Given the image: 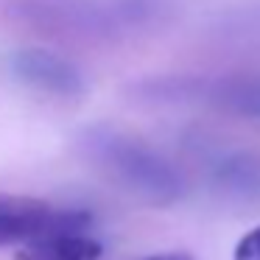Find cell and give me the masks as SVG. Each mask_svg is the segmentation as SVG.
I'll use <instances>...</instances> for the list:
<instances>
[{"label": "cell", "instance_id": "9", "mask_svg": "<svg viewBox=\"0 0 260 260\" xmlns=\"http://www.w3.org/2000/svg\"><path fill=\"white\" fill-rule=\"evenodd\" d=\"M235 260H260V226H254L252 232H246L238 241Z\"/></svg>", "mask_w": 260, "mask_h": 260}, {"label": "cell", "instance_id": "8", "mask_svg": "<svg viewBox=\"0 0 260 260\" xmlns=\"http://www.w3.org/2000/svg\"><path fill=\"white\" fill-rule=\"evenodd\" d=\"M218 37L224 42H246L257 45L260 42V3L246 6L241 12H230L218 23Z\"/></svg>", "mask_w": 260, "mask_h": 260}, {"label": "cell", "instance_id": "5", "mask_svg": "<svg viewBox=\"0 0 260 260\" xmlns=\"http://www.w3.org/2000/svg\"><path fill=\"white\" fill-rule=\"evenodd\" d=\"M12 70L20 81L37 87L42 92L62 98H73L84 92V76L73 62L45 51V48H23L12 56Z\"/></svg>", "mask_w": 260, "mask_h": 260}, {"label": "cell", "instance_id": "1", "mask_svg": "<svg viewBox=\"0 0 260 260\" xmlns=\"http://www.w3.org/2000/svg\"><path fill=\"white\" fill-rule=\"evenodd\" d=\"M171 0H53L25 3L20 14L28 25L59 37L118 40L171 17Z\"/></svg>", "mask_w": 260, "mask_h": 260}, {"label": "cell", "instance_id": "6", "mask_svg": "<svg viewBox=\"0 0 260 260\" xmlns=\"http://www.w3.org/2000/svg\"><path fill=\"white\" fill-rule=\"evenodd\" d=\"M101 243L84 232H62L48 235L34 243H25L17 252V260H98Z\"/></svg>", "mask_w": 260, "mask_h": 260}, {"label": "cell", "instance_id": "7", "mask_svg": "<svg viewBox=\"0 0 260 260\" xmlns=\"http://www.w3.org/2000/svg\"><path fill=\"white\" fill-rule=\"evenodd\" d=\"M213 182L235 199H260V159L252 154H226L215 159Z\"/></svg>", "mask_w": 260, "mask_h": 260}, {"label": "cell", "instance_id": "4", "mask_svg": "<svg viewBox=\"0 0 260 260\" xmlns=\"http://www.w3.org/2000/svg\"><path fill=\"white\" fill-rule=\"evenodd\" d=\"M87 226L90 215L81 210H59L42 199L0 193V246H25L48 235L84 232Z\"/></svg>", "mask_w": 260, "mask_h": 260}, {"label": "cell", "instance_id": "10", "mask_svg": "<svg viewBox=\"0 0 260 260\" xmlns=\"http://www.w3.org/2000/svg\"><path fill=\"white\" fill-rule=\"evenodd\" d=\"M146 260H190L187 254H154V257H146Z\"/></svg>", "mask_w": 260, "mask_h": 260}, {"label": "cell", "instance_id": "2", "mask_svg": "<svg viewBox=\"0 0 260 260\" xmlns=\"http://www.w3.org/2000/svg\"><path fill=\"white\" fill-rule=\"evenodd\" d=\"M79 148L115 185L151 204H174L182 196V176L151 146L123 132L95 126L79 135Z\"/></svg>", "mask_w": 260, "mask_h": 260}, {"label": "cell", "instance_id": "3", "mask_svg": "<svg viewBox=\"0 0 260 260\" xmlns=\"http://www.w3.org/2000/svg\"><path fill=\"white\" fill-rule=\"evenodd\" d=\"M143 98L168 104H204L218 112L260 120V73L230 76H176L140 84Z\"/></svg>", "mask_w": 260, "mask_h": 260}]
</instances>
